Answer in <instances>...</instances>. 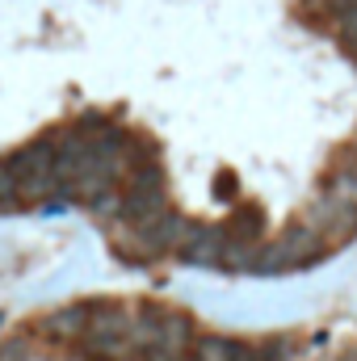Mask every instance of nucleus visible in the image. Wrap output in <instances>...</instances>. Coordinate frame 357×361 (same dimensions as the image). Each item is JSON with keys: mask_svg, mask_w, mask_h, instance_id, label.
<instances>
[{"mask_svg": "<svg viewBox=\"0 0 357 361\" xmlns=\"http://www.w3.org/2000/svg\"><path fill=\"white\" fill-rule=\"evenodd\" d=\"M341 30H345V38H357V8L341 13Z\"/></svg>", "mask_w": 357, "mask_h": 361, "instance_id": "7", "label": "nucleus"}, {"mask_svg": "<svg viewBox=\"0 0 357 361\" xmlns=\"http://www.w3.org/2000/svg\"><path fill=\"white\" fill-rule=\"evenodd\" d=\"M114 252L126 257V261H156L164 248H160V240H156L152 231H135V227L118 223V227H114Z\"/></svg>", "mask_w": 357, "mask_h": 361, "instance_id": "2", "label": "nucleus"}, {"mask_svg": "<svg viewBox=\"0 0 357 361\" xmlns=\"http://www.w3.org/2000/svg\"><path fill=\"white\" fill-rule=\"evenodd\" d=\"M122 206H126V197H122L118 189H109V193L92 197V214H97V219H118V214H122Z\"/></svg>", "mask_w": 357, "mask_h": 361, "instance_id": "5", "label": "nucleus"}, {"mask_svg": "<svg viewBox=\"0 0 357 361\" xmlns=\"http://www.w3.org/2000/svg\"><path fill=\"white\" fill-rule=\"evenodd\" d=\"M353 156H357V143H353Z\"/></svg>", "mask_w": 357, "mask_h": 361, "instance_id": "10", "label": "nucleus"}, {"mask_svg": "<svg viewBox=\"0 0 357 361\" xmlns=\"http://www.w3.org/2000/svg\"><path fill=\"white\" fill-rule=\"evenodd\" d=\"M349 4H353V8H357V0H349Z\"/></svg>", "mask_w": 357, "mask_h": 361, "instance_id": "9", "label": "nucleus"}, {"mask_svg": "<svg viewBox=\"0 0 357 361\" xmlns=\"http://www.w3.org/2000/svg\"><path fill=\"white\" fill-rule=\"evenodd\" d=\"M13 197H17V180H13V173H8V164L0 160V206H17Z\"/></svg>", "mask_w": 357, "mask_h": 361, "instance_id": "6", "label": "nucleus"}, {"mask_svg": "<svg viewBox=\"0 0 357 361\" xmlns=\"http://www.w3.org/2000/svg\"><path fill=\"white\" fill-rule=\"evenodd\" d=\"M85 324H89V307H63V311H55L42 328L55 332V336H85Z\"/></svg>", "mask_w": 357, "mask_h": 361, "instance_id": "4", "label": "nucleus"}, {"mask_svg": "<svg viewBox=\"0 0 357 361\" xmlns=\"http://www.w3.org/2000/svg\"><path fill=\"white\" fill-rule=\"evenodd\" d=\"M345 361H357V349H353V353H349V357H345Z\"/></svg>", "mask_w": 357, "mask_h": 361, "instance_id": "8", "label": "nucleus"}, {"mask_svg": "<svg viewBox=\"0 0 357 361\" xmlns=\"http://www.w3.org/2000/svg\"><path fill=\"white\" fill-rule=\"evenodd\" d=\"M193 357L198 361H248V349H240L236 341H223V336H198L193 341Z\"/></svg>", "mask_w": 357, "mask_h": 361, "instance_id": "3", "label": "nucleus"}, {"mask_svg": "<svg viewBox=\"0 0 357 361\" xmlns=\"http://www.w3.org/2000/svg\"><path fill=\"white\" fill-rule=\"evenodd\" d=\"M328 248H324V240L311 231V227H286L269 248L257 252V269H298V265H307V261H315V257H324Z\"/></svg>", "mask_w": 357, "mask_h": 361, "instance_id": "1", "label": "nucleus"}]
</instances>
